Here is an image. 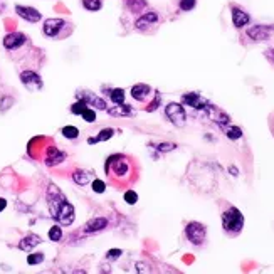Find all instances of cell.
Masks as SVG:
<instances>
[{
    "instance_id": "d6a6232c",
    "label": "cell",
    "mask_w": 274,
    "mask_h": 274,
    "mask_svg": "<svg viewBox=\"0 0 274 274\" xmlns=\"http://www.w3.org/2000/svg\"><path fill=\"white\" fill-rule=\"evenodd\" d=\"M136 200H138V193L131 189H126V192H125V202L130 204V205H135Z\"/></svg>"
},
{
    "instance_id": "f35d334b",
    "label": "cell",
    "mask_w": 274,
    "mask_h": 274,
    "mask_svg": "<svg viewBox=\"0 0 274 274\" xmlns=\"http://www.w3.org/2000/svg\"><path fill=\"white\" fill-rule=\"evenodd\" d=\"M264 58L268 59L269 63H271L273 66H274V49H273V47L266 49V51H264Z\"/></svg>"
},
{
    "instance_id": "f1b7e54d",
    "label": "cell",
    "mask_w": 274,
    "mask_h": 274,
    "mask_svg": "<svg viewBox=\"0 0 274 274\" xmlns=\"http://www.w3.org/2000/svg\"><path fill=\"white\" fill-rule=\"evenodd\" d=\"M160 101H162V96H160V93H158V91H153V101L148 103V106H145V111H148V113L155 111V109L158 108Z\"/></svg>"
},
{
    "instance_id": "9a60e30c",
    "label": "cell",
    "mask_w": 274,
    "mask_h": 274,
    "mask_svg": "<svg viewBox=\"0 0 274 274\" xmlns=\"http://www.w3.org/2000/svg\"><path fill=\"white\" fill-rule=\"evenodd\" d=\"M25 42H27V36L22 32H9L5 37L2 39V44L7 51H14V49L22 47Z\"/></svg>"
},
{
    "instance_id": "4fadbf2b",
    "label": "cell",
    "mask_w": 274,
    "mask_h": 274,
    "mask_svg": "<svg viewBox=\"0 0 274 274\" xmlns=\"http://www.w3.org/2000/svg\"><path fill=\"white\" fill-rule=\"evenodd\" d=\"M66 160V153L61 151L58 147L51 145V147H45L44 151V163L47 167H58L59 163H63Z\"/></svg>"
},
{
    "instance_id": "7a4b0ae2",
    "label": "cell",
    "mask_w": 274,
    "mask_h": 274,
    "mask_svg": "<svg viewBox=\"0 0 274 274\" xmlns=\"http://www.w3.org/2000/svg\"><path fill=\"white\" fill-rule=\"evenodd\" d=\"M45 199H47V207L49 212H51V217L59 226H71L74 222V207H72V204L67 202L64 193L54 184L47 187Z\"/></svg>"
},
{
    "instance_id": "6da1fadb",
    "label": "cell",
    "mask_w": 274,
    "mask_h": 274,
    "mask_svg": "<svg viewBox=\"0 0 274 274\" xmlns=\"http://www.w3.org/2000/svg\"><path fill=\"white\" fill-rule=\"evenodd\" d=\"M108 184L118 190L131 189L140 178V165L135 157L126 153L109 155L105 162Z\"/></svg>"
},
{
    "instance_id": "484cf974",
    "label": "cell",
    "mask_w": 274,
    "mask_h": 274,
    "mask_svg": "<svg viewBox=\"0 0 274 274\" xmlns=\"http://www.w3.org/2000/svg\"><path fill=\"white\" fill-rule=\"evenodd\" d=\"M81 3L87 12H100L103 9V0H83Z\"/></svg>"
},
{
    "instance_id": "8d00e7d4",
    "label": "cell",
    "mask_w": 274,
    "mask_h": 274,
    "mask_svg": "<svg viewBox=\"0 0 274 274\" xmlns=\"http://www.w3.org/2000/svg\"><path fill=\"white\" fill-rule=\"evenodd\" d=\"M155 148H157V151H160V153H167V151L175 150V148H177V145H175V143H158Z\"/></svg>"
},
{
    "instance_id": "ac0fdd59",
    "label": "cell",
    "mask_w": 274,
    "mask_h": 274,
    "mask_svg": "<svg viewBox=\"0 0 274 274\" xmlns=\"http://www.w3.org/2000/svg\"><path fill=\"white\" fill-rule=\"evenodd\" d=\"M106 227H108V219H105V217H94V219L87 220L83 232L84 234H96V232L106 229Z\"/></svg>"
},
{
    "instance_id": "5bb4252c",
    "label": "cell",
    "mask_w": 274,
    "mask_h": 274,
    "mask_svg": "<svg viewBox=\"0 0 274 274\" xmlns=\"http://www.w3.org/2000/svg\"><path fill=\"white\" fill-rule=\"evenodd\" d=\"M15 14L21 19H24L25 22H30V24H36V22H39L41 19H42V14L37 9L29 7V5H21V3L15 5Z\"/></svg>"
},
{
    "instance_id": "cb8c5ba5",
    "label": "cell",
    "mask_w": 274,
    "mask_h": 274,
    "mask_svg": "<svg viewBox=\"0 0 274 274\" xmlns=\"http://www.w3.org/2000/svg\"><path fill=\"white\" fill-rule=\"evenodd\" d=\"M108 94L115 105H123L125 98H126V93H125V89H121V87H111Z\"/></svg>"
},
{
    "instance_id": "3957f363",
    "label": "cell",
    "mask_w": 274,
    "mask_h": 274,
    "mask_svg": "<svg viewBox=\"0 0 274 274\" xmlns=\"http://www.w3.org/2000/svg\"><path fill=\"white\" fill-rule=\"evenodd\" d=\"M220 220H222V231L227 237H237L244 229V215L234 205H229L226 211H222Z\"/></svg>"
},
{
    "instance_id": "52a82bcc",
    "label": "cell",
    "mask_w": 274,
    "mask_h": 274,
    "mask_svg": "<svg viewBox=\"0 0 274 274\" xmlns=\"http://www.w3.org/2000/svg\"><path fill=\"white\" fill-rule=\"evenodd\" d=\"M273 34H274V25H266V24L251 25V27L246 30V36L249 37L251 41H254V42H262V41L271 39Z\"/></svg>"
},
{
    "instance_id": "83f0119b",
    "label": "cell",
    "mask_w": 274,
    "mask_h": 274,
    "mask_svg": "<svg viewBox=\"0 0 274 274\" xmlns=\"http://www.w3.org/2000/svg\"><path fill=\"white\" fill-rule=\"evenodd\" d=\"M49 239H51L52 242H59L61 239H63V229H61V226H52L51 229H49Z\"/></svg>"
},
{
    "instance_id": "ffe728a7",
    "label": "cell",
    "mask_w": 274,
    "mask_h": 274,
    "mask_svg": "<svg viewBox=\"0 0 274 274\" xmlns=\"http://www.w3.org/2000/svg\"><path fill=\"white\" fill-rule=\"evenodd\" d=\"M123 5H125V9L130 10L131 14L138 15V14H142L143 10H147L148 2L147 0H123Z\"/></svg>"
},
{
    "instance_id": "603a6c76",
    "label": "cell",
    "mask_w": 274,
    "mask_h": 274,
    "mask_svg": "<svg viewBox=\"0 0 274 274\" xmlns=\"http://www.w3.org/2000/svg\"><path fill=\"white\" fill-rule=\"evenodd\" d=\"M116 130L115 128H105V130L100 131V135L98 136H93V138H87V143L89 145H94V143H100V142H106V140L113 138L115 136Z\"/></svg>"
},
{
    "instance_id": "e575fe53",
    "label": "cell",
    "mask_w": 274,
    "mask_h": 274,
    "mask_svg": "<svg viewBox=\"0 0 274 274\" xmlns=\"http://www.w3.org/2000/svg\"><path fill=\"white\" fill-rule=\"evenodd\" d=\"M81 116H83V120L87 121V123H94V121H96V113H94V109H91L89 106L81 113Z\"/></svg>"
},
{
    "instance_id": "44dd1931",
    "label": "cell",
    "mask_w": 274,
    "mask_h": 274,
    "mask_svg": "<svg viewBox=\"0 0 274 274\" xmlns=\"http://www.w3.org/2000/svg\"><path fill=\"white\" fill-rule=\"evenodd\" d=\"M108 111V115H111V116H133L135 115V111H133V108L131 106H128V105H115L113 108H108L106 109Z\"/></svg>"
},
{
    "instance_id": "836d02e7",
    "label": "cell",
    "mask_w": 274,
    "mask_h": 274,
    "mask_svg": "<svg viewBox=\"0 0 274 274\" xmlns=\"http://www.w3.org/2000/svg\"><path fill=\"white\" fill-rule=\"evenodd\" d=\"M14 105V98L12 96H3L2 100H0V111L5 113L7 109H10Z\"/></svg>"
},
{
    "instance_id": "60d3db41",
    "label": "cell",
    "mask_w": 274,
    "mask_h": 274,
    "mask_svg": "<svg viewBox=\"0 0 274 274\" xmlns=\"http://www.w3.org/2000/svg\"><path fill=\"white\" fill-rule=\"evenodd\" d=\"M5 207H7V200H5V199H2V197H0V212H3V211H5Z\"/></svg>"
},
{
    "instance_id": "7c38bea8",
    "label": "cell",
    "mask_w": 274,
    "mask_h": 274,
    "mask_svg": "<svg viewBox=\"0 0 274 274\" xmlns=\"http://www.w3.org/2000/svg\"><path fill=\"white\" fill-rule=\"evenodd\" d=\"M209 103H211V101L205 100L202 94L193 93V91H192V93H185V94H182V105L190 106V108L197 109V111H204V109L207 108Z\"/></svg>"
},
{
    "instance_id": "d6986e66",
    "label": "cell",
    "mask_w": 274,
    "mask_h": 274,
    "mask_svg": "<svg viewBox=\"0 0 274 274\" xmlns=\"http://www.w3.org/2000/svg\"><path fill=\"white\" fill-rule=\"evenodd\" d=\"M41 242H42L41 235H37V234H27L25 237L21 239V242H19V249L25 251V253H30V251H32L36 246H39Z\"/></svg>"
},
{
    "instance_id": "4316f807",
    "label": "cell",
    "mask_w": 274,
    "mask_h": 274,
    "mask_svg": "<svg viewBox=\"0 0 274 274\" xmlns=\"http://www.w3.org/2000/svg\"><path fill=\"white\" fill-rule=\"evenodd\" d=\"M61 133H63V136H64V138H67V140H76L79 136V130L76 126H71V125L64 126L63 130H61Z\"/></svg>"
},
{
    "instance_id": "d590c367",
    "label": "cell",
    "mask_w": 274,
    "mask_h": 274,
    "mask_svg": "<svg viewBox=\"0 0 274 274\" xmlns=\"http://www.w3.org/2000/svg\"><path fill=\"white\" fill-rule=\"evenodd\" d=\"M91 187H93V190L96 193H105L106 184L103 180H100V178H93V184H91Z\"/></svg>"
},
{
    "instance_id": "2e32d148",
    "label": "cell",
    "mask_w": 274,
    "mask_h": 274,
    "mask_svg": "<svg viewBox=\"0 0 274 274\" xmlns=\"http://www.w3.org/2000/svg\"><path fill=\"white\" fill-rule=\"evenodd\" d=\"M231 15H232V24H234L235 29H244L246 25H249L251 22V15L246 12L241 7H231Z\"/></svg>"
},
{
    "instance_id": "ab89813d",
    "label": "cell",
    "mask_w": 274,
    "mask_h": 274,
    "mask_svg": "<svg viewBox=\"0 0 274 274\" xmlns=\"http://www.w3.org/2000/svg\"><path fill=\"white\" fill-rule=\"evenodd\" d=\"M268 125H269V130H271V135L274 136V111L271 113V115H269Z\"/></svg>"
},
{
    "instance_id": "1f68e13d",
    "label": "cell",
    "mask_w": 274,
    "mask_h": 274,
    "mask_svg": "<svg viewBox=\"0 0 274 274\" xmlns=\"http://www.w3.org/2000/svg\"><path fill=\"white\" fill-rule=\"evenodd\" d=\"M86 108H87L86 103L83 101V100H78V101L74 103V105H71V108H69V109H71L72 115H81V113L84 111Z\"/></svg>"
},
{
    "instance_id": "277c9868",
    "label": "cell",
    "mask_w": 274,
    "mask_h": 274,
    "mask_svg": "<svg viewBox=\"0 0 274 274\" xmlns=\"http://www.w3.org/2000/svg\"><path fill=\"white\" fill-rule=\"evenodd\" d=\"M72 32V24L64 19L52 17L45 19L42 25V34L49 39H66L67 36Z\"/></svg>"
},
{
    "instance_id": "5b68a950",
    "label": "cell",
    "mask_w": 274,
    "mask_h": 274,
    "mask_svg": "<svg viewBox=\"0 0 274 274\" xmlns=\"http://www.w3.org/2000/svg\"><path fill=\"white\" fill-rule=\"evenodd\" d=\"M185 237L192 246H204L207 241V227L202 222H189L185 226Z\"/></svg>"
},
{
    "instance_id": "30bf717a",
    "label": "cell",
    "mask_w": 274,
    "mask_h": 274,
    "mask_svg": "<svg viewBox=\"0 0 274 274\" xmlns=\"http://www.w3.org/2000/svg\"><path fill=\"white\" fill-rule=\"evenodd\" d=\"M19 78H21V83L27 87L29 91H41L44 87L42 79H41V76L37 74L36 71H30V69L22 71Z\"/></svg>"
},
{
    "instance_id": "74e56055",
    "label": "cell",
    "mask_w": 274,
    "mask_h": 274,
    "mask_svg": "<svg viewBox=\"0 0 274 274\" xmlns=\"http://www.w3.org/2000/svg\"><path fill=\"white\" fill-rule=\"evenodd\" d=\"M123 254V251L121 249H109L108 253H106V259H109V261H115L118 259V257Z\"/></svg>"
},
{
    "instance_id": "b9f144b4",
    "label": "cell",
    "mask_w": 274,
    "mask_h": 274,
    "mask_svg": "<svg viewBox=\"0 0 274 274\" xmlns=\"http://www.w3.org/2000/svg\"><path fill=\"white\" fill-rule=\"evenodd\" d=\"M231 172H232V175H237V170H235L234 167H231Z\"/></svg>"
},
{
    "instance_id": "ba28073f",
    "label": "cell",
    "mask_w": 274,
    "mask_h": 274,
    "mask_svg": "<svg viewBox=\"0 0 274 274\" xmlns=\"http://www.w3.org/2000/svg\"><path fill=\"white\" fill-rule=\"evenodd\" d=\"M204 113L207 115L209 118H211L212 121L217 125L219 128H226L227 125H231V116L227 115L224 109H220L219 106H215V105H212V103H209L207 105V108L204 109Z\"/></svg>"
},
{
    "instance_id": "4dcf8cb0",
    "label": "cell",
    "mask_w": 274,
    "mask_h": 274,
    "mask_svg": "<svg viewBox=\"0 0 274 274\" xmlns=\"http://www.w3.org/2000/svg\"><path fill=\"white\" fill-rule=\"evenodd\" d=\"M44 261V253H32L27 256V264L29 266H37Z\"/></svg>"
},
{
    "instance_id": "8fae6325",
    "label": "cell",
    "mask_w": 274,
    "mask_h": 274,
    "mask_svg": "<svg viewBox=\"0 0 274 274\" xmlns=\"http://www.w3.org/2000/svg\"><path fill=\"white\" fill-rule=\"evenodd\" d=\"M76 98H78V100H83L87 106H94V108L101 109V111H106V109H108V105H106V101L103 100V98L96 96L93 91H83V89H79L78 93H76Z\"/></svg>"
},
{
    "instance_id": "f546056e",
    "label": "cell",
    "mask_w": 274,
    "mask_h": 274,
    "mask_svg": "<svg viewBox=\"0 0 274 274\" xmlns=\"http://www.w3.org/2000/svg\"><path fill=\"white\" fill-rule=\"evenodd\" d=\"M197 5V0H180L178 2V9L182 10V12H190V10H193Z\"/></svg>"
},
{
    "instance_id": "9c48e42d",
    "label": "cell",
    "mask_w": 274,
    "mask_h": 274,
    "mask_svg": "<svg viewBox=\"0 0 274 274\" xmlns=\"http://www.w3.org/2000/svg\"><path fill=\"white\" fill-rule=\"evenodd\" d=\"M158 21H160V15L157 10H147V12L140 14V17L135 21V29L140 30V32H147L148 27L157 25Z\"/></svg>"
},
{
    "instance_id": "7402d4cb",
    "label": "cell",
    "mask_w": 274,
    "mask_h": 274,
    "mask_svg": "<svg viewBox=\"0 0 274 274\" xmlns=\"http://www.w3.org/2000/svg\"><path fill=\"white\" fill-rule=\"evenodd\" d=\"M72 180H74L79 187H86V185L93 180V173L86 172V170H74V173H72Z\"/></svg>"
},
{
    "instance_id": "d4e9b609",
    "label": "cell",
    "mask_w": 274,
    "mask_h": 274,
    "mask_svg": "<svg viewBox=\"0 0 274 274\" xmlns=\"http://www.w3.org/2000/svg\"><path fill=\"white\" fill-rule=\"evenodd\" d=\"M224 131H226V136L229 140H239V138H242V130L239 126H235V125H227V126L224 128Z\"/></svg>"
},
{
    "instance_id": "e0dca14e",
    "label": "cell",
    "mask_w": 274,
    "mask_h": 274,
    "mask_svg": "<svg viewBox=\"0 0 274 274\" xmlns=\"http://www.w3.org/2000/svg\"><path fill=\"white\" fill-rule=\"evenodd\" d=\"M130 94H131L133 100H136V101H140V103H145V101L148 100V98L151 96V94H153V89H151V87L148 86V84L138 83V84H135V86L131 87Z\"/></svg>"
},
{
    "instance_id": "8992f818",
    "label": "cell",
    "mask_w": 274,
    "mask_h": 274,
    "mask_svg": "<svg viewBox=\"0 0 274 274\" xmlns=\"http://www.w3.org/2000/svg\"><path fill=\"white\" fill-rule=\"evenodd\" d=\"M165 116L169 118V121L177 128H182L187 123V113H185L184 106L180 103H169L165 106Z\"/></svg>"
}]
</instances>
